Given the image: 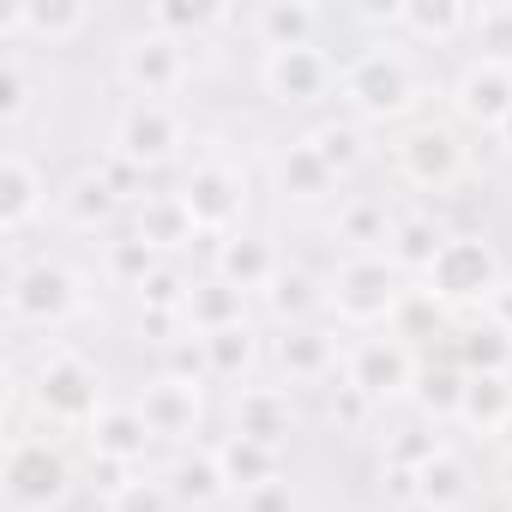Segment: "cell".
Instances as JSON below:
<instances>
[{"mask_svg":"<svg viewBox=\"0 0 512 512\" xmlns=\"http://www.w3.org/2000/svg\"><path fill=\"white\" fill-rule=\"evenodd\" d=\"M338 91H344L350 121H380V127H386V121H410L416 103H422L416 67H410L398 49H386V43L356 49V55L338 67Z\"/></svg>","mask_w":512,"mask_h":512,"instance_id":"cell-1","label":"cell"},{"mask_svg":"<svg viewBox=\"0 0 512 512\" xmlns=\"http://www.w3.org/2000/svg\"><path fill=\"white\" fill-rule=\"evenodd\" d=\"M422 284L446 302V308H494V296L506 290V266L488 235H446L434 266L422 272Z\"/></svg>","mask_w":512,"mask_h":512,"instance_id":"cell-2","label":"cell"},{"mask_svg":"<svg viewBox=\"0 0 512 512\" xmlns=\"http://www.w3.org/2000/svg\"><path fill=\"white\" fill-rule=\"evenodd\" d=\"M31 404L61 422V428H91L109 404H103V374L97 362H85L79 350H49L31 374Z\"/></svg>","mask_w":512,"mask_h":512,"instance_id":"cell-3","label":"cell"},{"mask_svg":"<svg viewBox=\"0 0 512 512\" xmlns=\"http://www.w3.org/2000/svg\"><path fill=\"white\" fill-rule=\"evenodd\" d=\"M85 308V284L67 260H19L7 278V314L19 326H67Z\"/></svg>","mask_w":512,"mask_h":512,"instance_id":"cell-4","label":"cell"},{"mask_svg":"<svg viewBox=\"0 0 512 512\" xmlns=\"http://www.w3.org/2000/svg\"><path fill=\"white\" fill-rule=\"evenodd\" d=\"M398 296H404V278H398V266L386 260V253H350V260L332 272V284H326V308L344 326H380V320H392Z\"/></svg>","mask_w":512,"mask_h":512,"instance_id":"cell-5","label":"cell"},{"mask_svg":"<svg viewBox=\"0 0 512 512\" xmlns=\"http://www.w3.org/2000/svg\"><path fill=\"white\" fill-rule=\"evenodd\" d=\"M392 163L416 193H452L470 169V151L446 121H410L392 145Z\"/></svg>","mask_w":512,"mask_h":512,"instance_id":"cell-6","label":"cell"},{"mask_svg":"<svg viewBox=\"0 0 512 512\" xmlns=\"http://www.w3.org/2000/svg\"><path fill=\"white\" fill-rule=\"evenodd\" d=\"M67 488H73L67 452L43 434H13V446H7V500L25 506V512H49V506L67 500Z\"/></svg>","mask_w":512,"mask_h":512,"instance_id":"cell-7","label":"cell"},{"mask_svg":"<svg viewBox=\"0 0 512 512\" xmlns=\"http://www.w3.org/2000/svg\"><path fill=\"white\" fill-rule=\"evenodd\" d=\"M181 145H187V127H181V115L169 109V103H145V97H133L121 115H115V133H109V151L115 157H127L133 169H163V163H175L181 157Z\"/></svg>","mask_w":512,"mask_h":512,"instance_id":"cell-8","label":"cell"},{"mask_svg":"<svg viewBox=\"0 0 512 512\" xmlns=\"http://www.w3.org/2000/svg\"><path fill=\"white\" fill-rule=\"evenodd\" d=\"M175 193L187 199V211H193L199 235H217V241H223V235H235V229H241L247 181H241V169H235L229 157H199Z\"/></svg>","mask_w":512,"mask_h":512,"instance_id":"cell-9","label":"cell"},{"mask_svg":"<svg viewBox=\"0 0 512 512\" xmlns=\"http://www.w3.org/2000/svg\"><path fill=\"white\" fill-rule=\"evenodd\" d=\"M416 374H422L416 350H410L404 338H392V332H386V338H362V344H350V356H344V380H350V392H362L368 404L410 398Z\"/></svg>","mask_w":512,"mask_h":512,"instance_id":"cell-10","label":"cell"},{"mask_svg":"<svg viewBox=\"0 0 512 512\" xmlns=\"http://www.w3.org/2000/svg\"><path fill=\"white\" fill-rule=\"evenodd\" d=\"M260 85H266V97L278 109H314L320 97L338 91V67H332V55L320 43H308V49H272L260 61Z\"/></svg>","mask_w":512,"mask_h":512,"instance_id":"cell-11","label":"cell"},{"mask_svg":"<svg viewBox=\"0 0 512 512\" xmlns=\"http://www.w3.org/2000/svg\"><path fill=\"white\" fill-rule=\"evenodd\" d=\"M121 85L133 97H145V103H169L187 85V43L157 37V31L127 37V49H121Z\"/></svg>","mask_w":512,"mask_h":512,"instance_id":"cell-12","label":"cell"},{"mask_svg":"<svg viewBox=\"0 0 512 512\" xmlns=\"http://www.w3.org/2000/svg\"><path fill=\"white\" fill-rule=\"evenodd\" d=\"M91 7L85 0H19V7H0V43L7 49H19L25 37L31 43H49V49H61V43H73L79 31H91Z\"/></svg>","mask_w":512,"mask_h":512,"instance_id":"cell-13","label":"cell"},{"mask_svg":"<svg viewBox=\"0 0 512 512\" xmlns=\"http://www.w3.org/2000/svg\"><path fill=\"white\" fill-rule=\"evenodd\" d=\"M43 211H49V175L25 145H7V157H0V229L19 241Z\"/></svg>","mask_w":512,"mask_h":512,"instance_id":"cell-14","label":"cell"},{"mask_svg":"<svg viewBox=\"0 0 512 512\" xmlns=\"http://www.w3.org/2000/svg\"><path fill=\"white\" fill-rule=\"evenodd\" d=\"M452 109H458V121H464V127L500 133V121L512 115V67L470 61V67L452 79Z\"/></svg>","mask_w":512,"mask_h":512,"instance_id":"cell-15","label":"cell"},{"mask_svg":"<svg viewBox=\"0 0 512 512\" xmlns=\"http://www.w3.org/2000/svg\"><path fill=\"white\" fill-rule=\"evenodd\" d=\"M229 434L284 452V440L296 434V404H290V392H284V386H241V392H235V410H229Z\"/></svg>","mask_w":512,"mask_h":512,"instance_id":"cell-16","label":"cell"},{"mask_svg":"<svg viewBox=\"0 0 512 512\" xmlns=\"http://www.w3.org/2000/svg\"><path fill=\"white\" fill-rule=\"evenodd\" d=\"M278 272H284L278 247H272L266 235H253V229H235V235H223V241H217V253H211V278L235 284L241 296H253V290L266 296V284H272Z\"/></svg>","mask_w":512,"mask_h":512,"instance_id":"cell-17","label":"cell"},{"mask_svg":"<svg viewBox=\"0 0 512 512\" xmlns=\"http://www.w3.org/2000/svg\"><path fill=\"white\" fill-rule=\"evenodd\" d=\"M139 416H145L151 440H187L205 422V386H187V380L157 374L145 386V398H139Z\"/></svg>","mask_w":512,"mask_h":512,"instance_id":"cell-18","label":"cell"},{"mask_svg":"<svg viewBox=\"0 0 512 512\" xmlns=\"http://www.w3.org/2000/svg\"><path fill=\"white\" fill-rule=\"evenodd\" d=\"M272 187H278L284 205H320V199H332L338 175L326 169V157H320L308 139H290V145L272 157Z\"/></svg>","mask_w":512,"mask_h":512,"instance_id":"cell-19","label":"cell"},{"mask_svg":"<svg viewBox=\"0 0 512 512\" xmlns=\"http://www.w3.org/2000/svg\"><path fill=\"white\" fill-rule=\"evenodd\" d=\"M151 446V428L139 416V404H109L97 422H91V452L109 464V470H133Z\"/></svg>","mask_w":512,"mask_h":512,"instance_id":"cell-20","label":"cell"},{"mask_svg":"<svg viewBox=\"0 0 512 512\" xmlns=\"http://www.w3.org/2000/svg\"><path fill=\"white\" fill-rule=\"evenodd\" d=\"M181 326L193 338H211V332H229V326H247V296L223 278H199L187 290V308H181Z\"/></svg>","mask_w":512,"mask_h":512,"instance_id":"cell-21","label":"cell"},{"mask_svg":"<svg viewBox=\"0 0 512 512\" xmlns=\"http://www.w3.org/2000/svg\"><path fill=\"white\" fill-rule=\"evenodd\" d=\"M163 482H169L175 506H187V512H205V506L229 500V482H223L217 446H211V452H175V464L163 470Z\"/></svg>","mask_w":512,"mask_h":512,"instance_id":"cell-22","label":"cell"},{"mask_svg":"<svg viewBox=\"0 0 512 512\" xmlns=\"http://www.w3.org/2000/svg\"><path fill=\"white\" fill-rule=\"evenodd\" d=\"M253 37H260V49H308L320 37V7H308V0H266L260 13L247 19Z\"/></svg>","mask_w":512,"mask_h":512,"instance_id":"cell-23","label":"cell"},{"mask_svg":"<svg viewBox=\"0 0 512 512\" xmlns=\"http://www.w3.org/2000/svg\"><path fill=\"white\" fill-rule=\"evenodd\" d=\"M217 464H223L229 494H253V488H266V482L284 476V452H272L260 440H241V434H223L217 440Z\"/></svg>","mask_w":512,"mask_h":512,"instance_id":"cell-24","label":"cell"},{"mask_svg":"<svg viewBox=\"0 0 512 512\" xmlns=\"http://www.w3.org/2000/svg\"><path fill=\"white\" fill-rule=\"evenodd\" d=\"M133 235H145L157 253H169V247L193 241L199 223H193V211H187L181 193H145V199L133 205Z\"/></svg>","mask_w":512,"mask_h":512,"instance_id":"cell-25","label":"cell"},{"mask_svg":"<svg viewBox=\"0 0 512 512\" xmlns=\"http://www.w3.org/2000/svg\"><path fill=\"white\" fill-rule=\"evenodd\" d=\"M458 368L464 374H512V320L482 314L458 332Z\"/></svg>","mask_w":512,"mask_h":512,"instance_id":"cell-26","label":"cell"},{"mask_svg":"<svg viewBox=\"0 0 512 512\" xmlns=\"http://www.w3.org/2000/svg\"><path fill=\"white\" fill-rule=\"evenodd\" d=\"M278 368H284V380H326L338 368V344L320 326H290L278 338Z\"/></svg>","mask_w":512,"mask_h":512,"instance_id":"cell-27","label":"cell"},{"mask_svg":"<svg viewBox=\"0 0 512 512\" xmlns=\"http://www.w3.org/2000/svg\"><path fill=\"white\" fill-rule=\"evenodd\" d=\"M410 494L422 500V512H458V506L470 500V470H464V458H458V452L428 458V464L416 470Z\"/></svg>","mask_w":512,"mask_h":512,"instance_id":"cell-28","label":"cell"},{"mask_svg":"<svg viewBox=\"0 0 512 512\" xmlns=\"http://www.w3.org/2000/svg\"><path fill=\"white\" fill-rule=\"evenodd\" d=\"M326 308V296H320V284L302 272V266H284L272 284H266V314L290 332V326H308L314 314Z\"/></svg>","mask_w":512,"mask_h":512,"instance_id":"cell-29","label":"cell"},{"mask_svg":"<svg viewBox=\"0 0 512 512\" xmlns=\"http://www.w3.org/2000/svg\"><path fill=\"white\" fill-rule=\"evenodd\" d=\"M392 31H404L416 43H452L458 31H470V7H452V0H404Z\"/></svg>","mask_w":512,"mask_h":512,"instance_id":"cell-30","label":"cell"},{"mask_svg":"<svg viewBox=\"0 0 512 512\" xmlns=\"http://www.w3.org/2000/svg\"><path fill=\"white\" fill-rule=\"evenodd\" d=\"M440 223L428 217V211H410V217H398L392 223V241H386V260L398 266V272H428L434 266V253H440Z\"/></svg>","mask_w":512,"mask_h":512,"instance_id":"cell-31","label":"cell"},{"mask_svg":"<svg viewBox=\"0 0 512 512\" xmlns=\"http://www.w3.org/2000/svg\"><path fill=\"white\" fill-rule=\"evenodd\" d=\"M199 344H205L211 380H241L247 386V374L260 368V332H253V326H229V332H211Z\"/></svg>","mask_w":512,"mask_h":512,"instance_id":"cell-32","label":"cell"},{"mask_svg":"<svg viewBox=\"0 0 512 512\" xmlns=\"http://www.w3.org/2000/svg\"><path fill=\"white\" fill-rule=\"evenodd\" d=\"M115 211H121V193L97 175V163H91V169H85V175L61 193V217H67L73 229H103Z\"/></svg>","mask_w":512,"mask_h":512,"instance_id":"cell-33","label":"cell"},{"mask_svg":"<svg viewBox=\"0 0 512 512\" xmlns=\"http://www.w3.org/2000/svg\"><path fill=\"white\" fill-rule=\"evenodd\" d=\"M506 416H512V374H470V380H464V410H458V422L494 434Z\"/></svg>","mask_w":512,"mask_h":512,"instance_id":"cell-34","label":"cell"},{"mask_svg":"<svg viewBox=\"0 0 512 512\" xmlns=\"http://www.w3.org/2000/svg\"><path fill=\"white\" fill-rule=\"evenodd\" d=\"M157 266H163V253H157L145 235H133V229H127V235H115V241L103 247V278H109V284H121V290H145Z\"/></svg>","mask_w":512,"mask_h":512,"instance_id":"cell-35","label":"cell"},{"mask_svg":"<svg viewBox=\"0 0 512 512\" xmlns=\"http://www.w3.org/2000/svg\"><path fill=\"white\" fill-rule=\"evenodd\" d=\"M464 368H422L416 374V386H410V398H416V410H422V422H458V410H464Z\"/></svg>","mask_w":512,"mask_h":512,"instance_id":"cell-36","label":"cell"},{"mask_svg":"<svg viewBox=\"0 0 512 512\" xmlns=\"http://www.w3.org/2000/svg\"><path fill=\"white\" fill-rule=\"evenodd\" d=\"M386 326H392V338H404V344H422V338H434V332L446 326V302H440L428 284H422V290H404Z\"/></svg>","mask_w":512,"mask_h":512,"instance_id":"cell-37","label":"cell"},{"mask_svg":"<svg viewBox=\"0 0 512 512\" xmlns=\"http://www.w3.org/2000/svg\"><path fill=\"white\" fill-rule=\"evenodd\" d=\"M392 223H398V217H386L380 199H350V205L338 211V241H350L356 253H374V247L392 241Z\"/></svg>","mask_w":512,"mask_h":512,"instance_id":"cell-38","label":"cell"},{"mask_svg":"<svg viewBox=\"0 0 512 512\" xmlns=\"http://www.w3.org/2000/svg\"><path fill=\"white\" fill-rule=\"evenodd\" d=\"M308 145L326 157L332 175H350V169L368 157V145H362V121H350V115H344V121H320V127L308 133Z\"/></svg>","mask_w":512,"mask_h":512,"instance_id":"cell-39","label":"cell"},{"mask_svg":"<svg viewBox=\"0 0 512 512\" xmlns=\"http://www.w3.org/2000/svg\"><path fill=\"white\" fill-rule=\"evenodd\" d=\"M470 37H476V61H494V67H512V7L494 0V7H476L470 13Z\"/></svg>","mask_w":512,"mask_h":512,"instance_id":"cell-40","label":"cell"},{"mask_svg":"<svg viewBox=\"0 0 512 512\" xmlns=\"http://www.w3.org/2000/svg\"><path fill=\"white\" fill-rule=\"evenodd\" d=\"M446 446H440V428L434 422H416V428H398L392 440H386V464H392V476H416L428 458H440Z\"/></svg>","mask_w":512,"mask_h":512,"instance_id":"cell-41","label":"cell"},{"mask_svg":"<svg viewBox=\"0 0 512 512\" xmlns=\"http://www.w3.org/2000/svg\"><path fill=\"white\" fill-rule=\"evenodd\" d=\"M109 512H175V494L157 476H121L109 488Z\"/></svg>","mask_w":512,"mask_h":512,"instance_id":"cell-42","label":"cell"},{"mask_svg":"<svg viewBox=\"0 0 512 512\" xmlns=\"http://www.w3.org/2000/svg\"><path fill=\"white\" fill-rule=\"evenodd\" d=\"M31 115V67H25V49H7L0 61V121L19 127Z\"/></svg>","mask_w":512,"mask_h":512,"instance_id":"cell-43","label":"cell"},{"mask_svg":"<svg viewBox=\"0 0 512 512\" xmlns=\"http://www.w3.org/2000/svg\"><path fill=\"white\" fill-rule=\"evenodd\" d=\"M211 19H217L211 7H175V0H163V7H151V13H145V31L187 43V37H193V31H205Z\"/></svg>","mask_w":512,"mask_h":512,"instance_id":"cell-44","label":"cell"},{"mask_svg":"<svg viewBox=\"0 0 512 512\" xmlns=\"http://www.w3.org/2000/svg\"><path fill=\"white\" fill-rule=\"evenodd\" d=\"M163 374H169V380H187V386H205V380H211V368H205V344H199L193 332L169 338V344H163Z\"/></svg>","mask_w":512,"mask_h":512,"instance_id":"cell-45","label":"cell"},{"mask_svg":"<svg viewBox=\"0 0 512 512\" xmlns=\"http://www.w3.org/2000/svg\"><path fill=\"white\" fill-rule=\"evenodd\" d=\"M235 512H302V494L290 476L266 482V488H253V494H235Z\"/></svg>","mask_w":512,"mask_h":512,"instance_id":"cell-46","label":"cell"},{"mask_svg":"<svg viewBox=\"0 0 512 512\" xmlns=\"http://www.w3.org/2000/svg\"><path fill=\"white\" fill-rule=\"evenodd\" d=\"M488 440H494V446H500V452H506V458H512V416H506V422H500V428H494V434H488Z\"/></svg>","mask_w":512,"mask_h":512,"instance_id":"cell-47","label":"cell"},{"mask_svg":"<svg viewBox=\"0 0 512 512\" xmlns=\"http://www.w3.org/2000/svg\"><path fill=\"white\" fill-rule=\"evenodd\" d=\"M500 500H506V512H512V458H500Z\"/></svg>","mask_w":512,"mask_h":512,"instance_id":"cell-48","label":"cell"},{"mask_svg":"<svg viewBox=\"0 0 512 512\" xmlns=\"http://www.w3.org/2000/svg\"><path fill=\"white\" fill-rule=\"evenodd\" d=\"M494 139H500V151H506V157H512V115H506V121H500V133H494Z\"/></svg>","mask_w":512,"mask_h":512,"instance_id":"cell-49","label":"cell"}]
</instances>
